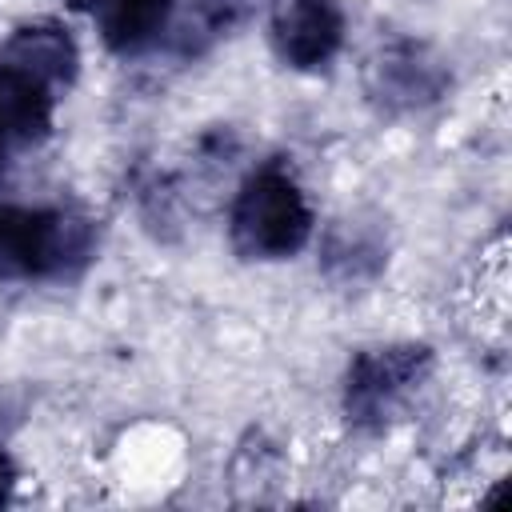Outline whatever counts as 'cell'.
I'll return each instance as SVG.
<instances>
[{
	"label": "cell",
	"instance_id": "6da1fadb",
	"mask_svg": "<svg viewBox=\"0 0 512 512\" xmlns=\"http://www.w3.org/2000/svg\"><path fill=\"white\" fill-rule=\"evenodd\" d=\"M312 208L296 176L280 164L256 168L228 212V236L232 248L244 260H288L296 256L312 236Z\"/></svg>",
	"mask_w": 512,
	"mask_h": 512
},
{
	"label": "cell",
	"instance_id": "7a4b0ae2",
	"mask_svg": "<svg viewBox=\"0 0 512 512\" xmlns=\"http://www.w3.org/2000/svg\"><path fill=\"white\" fill-rule=\"evenodd\" d=\"M92 224L68 208L0 204V280H56L92 256Z\"/></svg>",
	"mask_w": 512,
	"mask_h": 512
},
{
	"label": "cell",
	"instance_id": "3957f363",
	"mask_svg": "<svg viewBox=\"0 0 512 512\" xmlns=\"http://www.w3.org/2000/svg\"><path fill=\"white\" fill-rule=\"evenodd\" d=\"M432 368V352L424 344H392V348H368L348 364L344 380V408L348 420L360 428H380L396 404L424 380Z\"/></svg>",
	"mask_w": 512,
	"mask_h": 512
},
{
	"label": "cell",
	"instance_id": "277c9868",
	"mask_svg": "<svg viewBox=\"0 0 512 512\" xmlns=\"http://www.w3.org/2000/svg\"><path fill=\"white\" fill-rule=\"evenodd\" d=\"M344 44L340 0H280L272 16V48L284 64L312 72L324 68Z\"/></svg>",
	"mask_w": 512,
	"mask_h": 512
},
{
	"label": "cell",
	"instance_id": "5b68a950",
	"mask_svg": "<svg viewBox=\"0 0 512 512\" xmlns=\"http://www.w3.org/2000/svg\"><path fill=\"white\" fill-rule=\"evenodd\" d=\"M0 64H12L44 84H52L56 92H64L76 72H80V48L72 40V32L56 20H32V24H20L4 48H0Z\"/></svg>",
	"mask_w": 512,
	"mask_h": 512
},
{
	"label": "cell",
	"instance_id": "8992f818",
	"mask_svg": "<svg viewBox=\"0 0 512 512\" xmlns=\"http://www.w3.org/2000/svg\"><path fill=\"white\" fill-rule=\"evenodd\" d=\"M52 108H56V88L0 64V140L8 148L20 144H40L52 132Z\"/></svg>",
	"mask_w": 512,
	"mask_h": 512
},
{
	"label": "cell",
	"instance_id": "52a82bcc",
	"mask_svg": "<svg viewBox=\"0 0 512 512\" xmlns=\"http://www.w3.org/2000/svg\"><path fill=\"white\" fill-rule=\"evenodd\" d=\"M88 8L100 40L112 52L132 56L160 40V32L176 12V0H88Z\"/></svg>",
	"mask_w": 512,
	"mask_h": 512
},
{
	"label": "cell",
	"instance_id": "ba28073f",
	"mask_svg": "<svg viewBox=\"0 0 512 512\" xmlns=\"http://www.w3.org/2000/svg\"><path fill=\"white\" fill-rule=\"evenodd\" d=\"M256 0H192V16H196V28L208 32V36H220L228 32L232 24H240L248 12H252Z\"/></svg>",
	"mask_w": 512,
	"mask_h": 512
},
{
	"label": "cell",
	"instance_id": "9c48e42d",
	"mask_svg": "<svg viewBox=\"0 0 512 512\" xmlns=\"http://www.w3.org/2000/svg\"><path fill=\"white\" fill-rule=\"evenodd\" d=\"M12 488H16V464H12V456L0 448V504H8Z\"/></svg>",
	"mask_w": 512,
	"mask_h": 512
},
{
	"label": "cell",
	"instance_id": "30bf717a",
	"mask_svg": "<svg viewBox=\"0 0 512 512\" xmlns=\"http://www.w3.org/2000/svg\"><path fill=\"white\" fill-rule=\"evenodd\" d=\"M4 160H8V144L0 140V172H4Z\"/></svg>",
	"mask_w": 512,
	"mask_h": 512
},
{
	"label": "cell",
	"instance_id": "8fae6325",
	"mask_svg": "<svg viewBox=\"0 0 512 512\" xmlns=\"http://www.w3.org/2000/svg\"><path fill=\"white\" fill-rule=\"evenodd\" d=\"M72 4H88V0H72Z\"/></svg>",
	"mask_w": 512,
	"mask_h": 512
}]
</instances>
